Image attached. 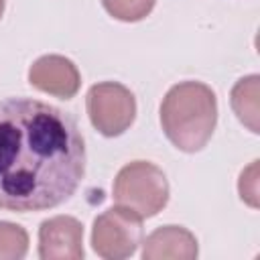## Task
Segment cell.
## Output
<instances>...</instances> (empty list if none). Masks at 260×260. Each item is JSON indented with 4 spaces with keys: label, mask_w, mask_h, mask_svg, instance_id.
I'll return each mask as SVG.
<instances>
[{
    "label": "cell",
    "mask_w": 260,
    "mask_h": 260,
    "mask_svg": "<svg viewBox=\"0 0 260 260\" xmlns=\"http://www.w3.org/2000/svg\"><path fill=\"white\" fill-rule=\"evenodd\" d=\"M85 175V142L63 110L32 98L0 100V209L47 211Z\"/></svg>",
    "instance_id": "6da1fadb"
},
{
    "label": "cell",
    "mask_w": 260,
    "mask_h": 260,
    "mask_svg": "<svg viewBox=\"0 0 260 260\" xmlns=\"http://www.w3.org/2000/svg\"><path fill=\"white\" fill-rule=\"evenodd\" d=\"M158 114L162 132L175 148L199 152L213 136L217 98L207 83L179 81L165 93Z\"/></svg>",
    "instance_id": "7a4b0ae2"
},
{
    "label": "cell",
    "mask_w": 260,
    "mask_h": 260,
    "mask_svg": "<svg viewBox=\"0 0 260 260\" xmlns=\"http://www.w3.org/2000/svg\"><path fill=\"white\" fill-rule=\"evenodd\" d=\"M169 181L160 167L148 160H132L124 165L112 185L116 205L132 209L142 219L158 215L169 203Z\"/></svg>",
    "instance_id": "3957f363"
},
{
    "label": "cell",
    "mask_w": 260,
    "mask_h": 260,
    "mask_svg": "<svg viewBox=\"0 0 260 260\" xmlns=\"http://www.w3.org/2000/svg\"><path fill=\"white\" fill-rule=\"evenodd\" d=\"M85 110L91 126L108 138L124 134L136 118L134 93L118 81H100L87 89Z\"/></svg>",
    "instance_id": "277c9868"
},
{
    "label": "cell",
    "mask_w": 260,
    "mask_h": 260,
    "mask_svg": "<svg viewBox=\"0 0 260 260\" xmlns=\"http://www.w3.org/2000/svg\"><path fill=\"white\" fill-rule=\"evenodd\" d=\"M142 242V217L122 205L110 207L93 219L91 248L104 260L130 258Z\"/></svg>",
    "instance_id": "5b68a950"
},
{
    "label": "cell",
    "mask_w": 260,
    "mask_h": 260,
    "mask_svg": "<svg viewBox=\"0 0 260 260\" xmlns=\"http://www.w3.org/2000/svg\"><path fill=\"white\" fill-rule=\"evenodd\" d=\"M83 225L73 215H53L39 225V258L41 260H81Z\"/></svg>",
    "instance_id": "8992f818"
},
{
    "label": "cell",
    "mask_w": 260,
    "mask_h": 260,
    "mask_svg": "<svg viewBox=\"0 0 260 260\" xmlns=\"http://www.w3.org/2000/svg\"><path fill=\"white\" fill-rule=\"evenodd\" d=\"M28 83L53 98L71 100L81 87V73L63 55H43L28 67Z\"/></svg>",
    "instance_id": "52a82bcc"
},
{
    "label": "cell",
    "mask_w": 260,
    "mask_h": 260,
    "mask_svg": "<svg viewBox=\"0 0 260 260\" xmlns=\"http://www.w3.org/2000/svg\"><path fill=\"white\" fill-rule=\"evenodd\" d=\"M140 244L144 260H195L199 254L197 238L183 225H160Z\"/></svg>",
    "instance_id": "ba28073f"
},
{
    "label": "cell",
    "mask_w": 260,
    "mask_h": 260,
    "mask_svg": "<svg viewBox=\"0 0 260 260\" xmlns=\"http://www.w3.org/2000/svg\"><path fill=\"white\" fill-rule=\"evenodd\" d=\"M258 95H260V77L256 73L238 79L230 93V104L236 118L252 132L258 134Z\"/></svg>",
    "instance_id": "9c48e42d"
},
{
    "label": "cell",
    "mask_w": 260,
    "mask_h": 260,
    "mask_svg": "<svg viewBox=\"0 0 260 260\" xmlns=\"http://www.w3.org/2000/svg\"><path fill=\"white\" fill-rule=\"evenodd\" d=\"M28 252V232L12 221L0 219V260H20Z\"/></svg>",
    "instance_id": "30bf717a"
},
{
    "label": "cell",
    "mask_w": 260,
    "mask_h": 260,
    "mask_svg": "<svg viewBox=\"0 0 260 260\" xmlns=\"http://www.w3.org/2000/svg\"><path fill=\"white\" fill-rule=\"evenodd\" d=\"M154 2L156 0H102V6L116 20L138 22L152 12Z\"/></svg>",
    "instance_id": "8fae6325"
},
{
    "label": "cell",
    "mask_w": 260,
    "mask_h": 260,
    "mask_svg": "<svg viewBox=\"0 0 260 260\" xmlns=\"http://www.w3.org/2000/svg\"><path fill=\"white\" fill-rule=\"evenodd\" d=\"M238 193L240 199L250 205V207H258V160H252L240 175L238 181Z\"/></svg>",
    "instance_id": "7c38bea8"
},
{
    "label": "cell",
    "mask_w": 260,
    "mask_h": 260,
    "mask_svg": "<svg viewBox=\"0 0 260 260\" xmlns=\"http://www.w3.org/2000/svg\"><path fill=\"white\" fill-rule=\"evenodd\" d=\"M4 6H6V0H0V18H2V14H4Z\"/></svg>",
    "instance_id": "4fadbf2b"
}]
</instances>
